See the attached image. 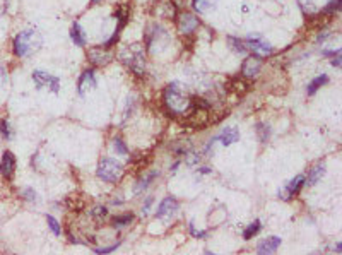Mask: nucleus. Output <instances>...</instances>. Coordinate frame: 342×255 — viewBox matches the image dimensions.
<instances>
[{
	"mask_svg": "<svg viewBox=\"0 0 342 255\" xmlns=\"http://www.w3.org/2000/svg\"><path fill=\"white\" fill-rule=\"evenodd\" d=\"M164 105L168 110L175 115L188 113V110L193 105V99L190 94L183 89L180 83H171L164 91Z\"/></svg>",
	"mask_w": 342,
	"mask_h": 255,
	"instance_id": "obj_1",
	"label": "nucleus"
},
{
	"mask_svg": "<svg viewBox=\"0 0 342 255\" xmlns=\"http://www.w3.org/2000/svg\"><path fill=\"white\" fill-rule=\"evenodd\" d=\"M43 45L41 34L34 29H26L21 31L14 38V53L17 57H29L34 51H38Z\"/></svg>",
	"mask_w": 342,
	"mask_h": 255,
	"instance_id": "obj_2",
	"label": "nucleus"
},
{
	"mask_svg": "<svg viewBox=\"0 0 342 255\" xmlns=\"http://www.w3.org/2000/svg\"><path fill=\"white\" fill-rule=\"evenodd\" d=\"M120 58L125 62V66H127L133 74L137 76H142L146 71V55H144V46L141 45V43H133V45L127 46L122 55H120Z\"/></svg>",
	"mask_w": 342,
	"mask_h": 255,
	"instance_id": "obj_3",
	"label": "nucleus"
},
{
	"mask_svg": "<svg viewBox=\"0 0 342 255\" xmlns=\"http://www.w3.org/2000/svg\"><path fill=\"white\" fill-rule=\"evenodd\" d=\"M98 178H101L103 181H108V183H116L123 175V166L120 165L116 159H110V158H103L98 165L96 170Z\"/></svg>",
	"mask_w": 342,
	"mask_h": 255,
	"instance_id": "obj_4",
	"label": "nucleus"
},
{
	"mask_svg": "<svg viewBox=\"0 0 342 255\" xmlns=\"http://www.w3.org/2000/svg\"><path fill=\"white\" fill-rule=\"evenodd\" d=\"M33 81H34V84H36V88H38V89L50 88L51 91H53V93H58V89H60V81H58V77L50 76L48 72L34 71V72H33Z\"/></svg>",
	"mask_w": 342,
	"mask_h": 255,
	"instance_id": "obj_5",
	"label": "nucleus"
},
{
	"mask_svg": "<svg viewBox=\"0 0 342 255\" xmlns=\"http://www.w3.org/2000/svg\"><path fill=\"white\" fill-rule=\"evenodd\" d=\"M246 50H252L257 57H270L272 55V46L267 41H263L260 36H250L248 40H243Z\"/></svg>",
	"mask_w": 342,
	"mask_h": 255,
	"instance_id": "obj_6",
	"label": "nucleus"
},
{
	"mask_svg": "<svg viewBox=\"0 0 342 255\" xmlns=\"http://www.w3.org/2000/svg\"><path fill=\"white\" fill-rule=\"evenodd\" d=\"M262 69V58L257 57V55H252L243 62V67H241V76L245 79H253L255 76L260 72Z\"/></svg>",
	"mask_w": 342,
	"mask_h": 255,
	"instance_id": "obj_7",
	"label": "nucleus"
},
{
	"mask_svg": "<svg viewBox=\"0 0 342 255\" xmlns=\"http://www.w3.org/2000/svg\"><path fill=\"white\" fill-rule=\"evenodd\" d=\"M198 23H200V21H198L193 14H190V12H181L180 19H178V28L183 34H192L198 28Z\"/></svg>",
	"mask_w": 342,
	"mask_h": 255,
	"instance_id": "obj_8",
	"label": "nucleus"
},
{
	"mask_svg": "<svg viewBox=\"0 0 342 255\" xmlns=\"http://www.w3.org/2000/svg\"><path fill=\"white\" fill-rule=\"evenodd\" d=\"M88 58L93 63H96V66H106L108 62H111L113 55H111L110 50H106L105 46V48H91L88 51Z\"/></svg>",
	"mask_w": 342,
	"mask_h": 255,
	"instance_id": "obj_9",
	"label": "nucleus"
},
{
	"mask_svg": "<svg viewBox=\"0 0 342 255\" xmlns=\"http://www.w3.org/2000/svg\"><path fill=\"white\" fill-rule=\"evenodd\" d=\"M16 171V156L11 153V151H6L2 156V161H0V173H2L6 178H11Z\"/></svg>",
	"mask_w": 342,
	"mask_h": 255,
	"instance_id": "obj_10",
	"label": "nucleus"
},
{
	"mask_svg": "<svg viewBox=\"0 0 342 255\" xmlns=\"http://www.w3.org/2000/svg\"><path fill=\"white\" fill-rule=\"evenodd\" d=\"M93 89H96V77H94V72L93 71L82 72V76L79 79V94L84 96L88 91H93Z\"/></svg>",
	"mask_w": 342,
	"mask_h": 255,
	"instance_id": "obj_11",
	"label": "nucleus"
},
{
	"mask_svg": "<svg viewBox=\"0 0 342 255\" xmlns=\"http://www.w3.org/2000/svg\"><path fill=\"white\" fill-rule=\"evenodd\" d=\"M279 245H281V238H279V236H269V238L262 240L260 243H258L257 252L260 253V255H270V253L277 252Z\"/></svg>",
	"mask_w": 342,
	"mask_h": 255,
	"instance_id": "obj_12",
	"label": "nucleus"
},
{
	"mask_svg": "<svg viewBox=\"0 0 342 255\" xmlns=\"http://www.w3.org/2000/svg\"><path fill=\"white\" fill-rule=\"evenodd\" d=\"M178 211V201L175 197H166L158 207V218H164V216H171Z\"/></svg>",
	"mask_w": 342,
	"mask_h": 255,
	"instance_id": "obj_13",
	"label": "nucleus"
},
{
	"mask_svg": "<svg viewBox=\"0 0 342 255\" xmlns=\"http://www.w3.org/2000/svg\"><path fill=\"white\" fill-rule=\"evenodd\" d=\"M212 141H221V144L223 146H231V144H235V142L240 141V132H238L235 127H229V129H226V131L221 132L219 136H216Z\"/></svg>",
	"mask_w": 342,
	"mask_h": 255,
	"instance_id": "obj_14",
	"label": "nucleus"
},
{
	"mask_svg": "<svg viewBox=\"0 0 342 255\" xmlns=\"http://www.w3.org/2000/svg\"><path fill=\"white\" fill-rule=\"evenodd\" d=\"M325 175V163H317L313 168L310 170L308 173V180H305L306 183L310 185H315V183H318V180H322V176Z\"/></svg>",
	"mask_w": 342,
	"mask_h": 255,
	"instance_id": "obj_15",
	"label": "nucleus"
},
{
	"mask_svg": "<svg viewBox=\"0 0 342 255\" xmlns=\"http://www.w3.org/2000/svg\"><path fill=\"white\" fill-rule=\"evenodd\" d=\"M159 176V171H149L146 173L144 176H142L141 180L135 183V188H133V194H141L142 190H146L147 187H149V183H153V181Z\"/></svg>",
	"mask_w": 342,
	"mask_h": 255,
	"instance_id": "obj_16",
	"label": "nucleus"
},
{
	"mask_svg": "<svg viewBox=\"0 0 342 255\" xmlns=\"http://www.w3.org/2000/svg\"><path fill=\"white\" fill-rule=\"evenodd\" d=\"M219 0H193V9L200 14H206V12L216 9Z\"/></svg>",
	"mask_w": 342,
	"mask_h": 255,
	"instance_id": "obj_17",
	"label": "nucleus"
},
{
	"mask_svg": "<svg viewBox=\"0 0 342 255\" xmlns=\"http://www.w3.org/2000/svg\"><path fill=\"white\" fill-rule=\"evenodd\" d=\"M328 83V76L325 74H322V76H318V77H315L313 81L308 84V89H306V93H308V96H313L317 91L322 88V86H325Z\"/></svg>",
	"mask_w": 342,
	"mask_h": 255,
	"instance_id": "obj_18",
	"label": "nucleus"
},
{
	"mask_svg": "<svg viewBox=\"0 0 342 255\" xmlns=\"http://www.w3.org/2000/svg\"><path fill=\"white\" fill-rule=\"evenodd\" d=\"M71 36H72V41L76 43L77 46H84L86 45V34H84V31H82V28H81L79 23H74Z\"/></svg>",
	"mask_w": 342,
	"mask_h": 255,
	"instance_id": "obj_19",
	"label": "nucleus"
},
{
	"mask_svg": "<svg viewBox=\"0 0 342 255\" xmlns=\"http://www.w3.org/2000/svg\"><path fill=\"white\" fill-rule=\"evenodd\" d=\"M303 185H305V176L298 175V176H294V178L288 183V187H286V192H288L289 196H293V194H296L298 190L303 187Z\"/></svg>",
	"mask_w": 342,
	"mask_h": 255,
	"instance_id": "obj_20",
	"label": "nucleus"
},
{
	"mask_svg": "<svg viewBox=\"0 0 342 255\" xmlns=\"http://www.w3.org/2000/svg\"><path fill=\"white\" fill-rule=\"evenodd\" d=\"M228 43H229V46H231V50L235 51V53H245V51H246V46H245L243 40H238V38L229 36Z\"/></svg>",
	"mask_w": 342,
	"mask_h": 255,
	"instance_id": "obj_21",
	"label": "nucleus"
},
{
	"mask_svg": "<svg viewBox=\"0 0 342 255\" xmlns=\"http://www.w3.org/2000/svg\"><path fill=\"white\" fill-rule=\"evenodd\" d=\"M132 221H133V214L127 213L123 216H116V218L113 219V224L116 228H123V226H127V224H130Z\"/></svg>",
	"mask_w": 342,
	"mask_h": 255,
	"instance_id": "obj_22",
	"label": "nucleus"
},
{
	"mask_svg": "<svg viewBox=\"0 0 342 255\" xmlns=\"http://www.w3.org/2000/svg\"><path fill=\"white\" fill-rule=\"evenodd\" d=\"M257 134H258V139L260 142H267L270 139V127L265 123H257Z\"/></svg>",
	"mask_w": 342,
	"mask_h": 255,
	"instance_id": "obj_23",
	"label": "nucleus"
},
{
	"mask_svg": "<svg viewBox=\"0 0 342 255\" xmlns=\"http://www.w3.org/2000/svg\"><path fill=\"white\" fill-rule=\"evenodd\" d=\"M260 228H262V224H260V221H253L252 224H250L248 228H246L245 230V233H243V236H245V240H250V238H253L255 235H257L258 231H260Z\"/></svg>",
	"mask_w": 342,
	"mask_h": 255,
	"instance_id": "obj_24",
	"label": "nucleus"
},
{
	"mask_svg": "<svg viewBox=\"0 0 342 255\" xmlns=\"http://www.w3.org/2000/svg\"><path fill=\"white\" fill-rule=\"evenodd\" d=\"M339 9H340V0H330L325 6V9H323V12H325V14H334Z\"/></svg>",
	"mask_w": 342,
	"mask_h": 255,
	"instance_id": "obj_25",
	"label": "nucleus"
},
{
	"mask_svg": "<svg viewBox=\"0 0 342 255\" xmlns=\"http://www.w3.org/2000/svg\"><path fill=\"white\" fill-rule=\"evenodd\" d=\"M46 221H48V226H50V230L53 231V235H60V224L57 219L53 218V216H46Z\"/></svg>",
	"mask_w": 342,
	"mask_h": 255,
	"instance_id": "obj_26",
	"label": "nucleus"
},
{
	"mask_svg": "<svg viewBox=\"0 0 342 255\" xmlns=\"http://www.w3.org/2000/svg\"><path fill=\"white\" fill-rule=\"evenodd\" d=\"M113 149L116 151V154H122V156H125V154H128L127 146H125L120 139H115V141H113Z\"/></svg>",
	"mask_w": 342,
	"mask_h": 255,
	"instance_id": "obj_27",
	"label": "nucleus"
},
{
	"mask_svg": "<svg viewBox=\"0 0 342 255\" xmlns=\"http://www.w3.org/2000/svg\"><path fill=\"white\" fill-rule=\"evenodd\" d=\"M0 129H2V136L6 137V139H12L11 125H9L7 120H2V123H0Z\"/></svg>",
	"mask_w": 342,
	"mask_h": 255,
	"instance_id": "obj_28",
	"label": "nucleus"
},
{
	"mask_svg": "<svg viewBox=\"0 0 342 255\" xmlns=\"http://www.w3.org/2000/svg\"><path fill=\"white\" fill-rule=\"evenodd\" d=\"M21 196H23L28 202H34V201H36V192H34L33 188H24L23 192H21Z\"/></svg>",
	"mask_w": 342,
	"mask_h": 255,
	"instance_id": "obj_29",
	"label": "nucleus"
},
{
	"mask_svg": "<svg viewBox=\"0 0 342 255\" xmlns=\"http://www.w3.org/2000/svg\"><path fill=\"white\" fill-rule=\"evenodd\" d=\"M93 216H94L96 219H105V216H106V207H103V206L94 207V209H93Z\"/></svg>",
	"mask_w": 342,
	"mask_h": 255,
	"instance_id": "obj_30",
	"label": "nucleus"
},
{
	"mask_svg": "<svg viewBox=\"0 0 342 255\" xmlns=\"http://www.w3.org/2000/svg\"><path fill=\"white\" fill-rule=\"evenodd\" d=\"M116 247H120V243H115V245L106 247V248H96L94 252H96V253H110V252H113V250H116Z\"/></svg>",
	"mask_w": 342,
	"mask_h": 255,
	"instance_id": "obj_31",
	"label": "nucleus"
},
{
	"mask_svg": "<svg viewBox=\"0 0 342 255\" xmlns=\"http://www.w3.org/2000/svg\"><path fill=\"white\" fill-rule=\"evenodd\" d=\"M151 206H153V197H149V199L146 201V206L142 207V213H144V214L149 213V207H151Z\"/></svg>",
	"mask_w": 342,
	"mask_h": 255,
	"instance_id": "obj_32",
	"label": "nucleus"
},
{
	"mask_svg": "<svg viewBox=\"0 0 342 255\" xmlns=\"http://www.w3.org/2000/svg\"><path fill=\"white\" fill-rule=\"evenodd\" d=\"M6 12V0H0V16H4Z\"/></svg>",
	"mask_w": 342,
	"mask_h": 255,
	"instance_id": "obj_33",
	"label": "nucleus"
},
{
	"mask_svg": "<svg viewBox=\"0 0 342 255\" xmlns=\"http://www.w3.org/2000/svg\"><path fill=\"white\" fill-rule=\"evenodd\" d=\"M91 2H93V4H99L101 0H91Z\"/></svg>",
	"mask_w": 342,
	"mask_h": 255,
	"instance_id": "obj_34",
	"label": "nucleus"
}]
</instances>
